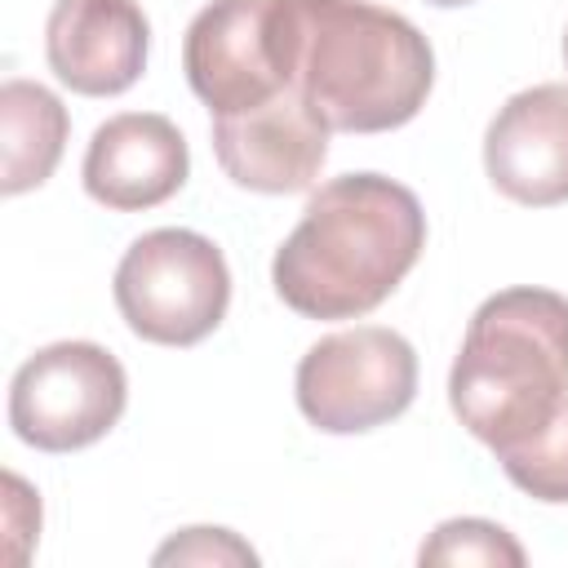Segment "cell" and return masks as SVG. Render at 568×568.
I'll use <instances>...</instances> for the list:
<instances>
[{"mask_svg": "<svg viewBox=\"0 0 568 568\" xmlns=\"http://www.w3.org/2000/svg\"><path fill=\"white\" fill-rule=\"evenodd\" d=\"M4 532H9V564H22L36 532H40V497L18 479L4 475Z\"/></svg>", "mask_w": 568, "mask_h": 568, "instance_id": "obj_16", "label": "cell"}, {"mask_svg": "<svg viewBox=\"0 0 568 568\" xmlns=\"http://www.w3.org/2000/svg\"><path fill=\"white\" fill-rule=\"evenodd\" d=\"M191 151L182 129L160 111H120L93 129L80 182L111 213H142L186 186Z\"/></svg>", "mask_w": 568, "mask_h": 568, "instance_id": "obj_11", "label": "cell"}, {"mask_svg": "<svg viewBox=\"0 0 568 568\" xmlns=\"http://www.w3.org/2000/svg\"><path fill=\"white\" fill-rule=\"evenodd\" d=\"M111 293L133 337L155 346H195L226 320L231 271L209 235L160 226L124 248Z\"/></svg>", "mask_w": 568, "mask_h": 568, "instance_id": "obj_4", "label": "cell"}, {"mask_svg": "<svg viewBox=\"0 0 568 568\" xmlns=\"http://www.w3.org/2000/svg\"><path fill=\"white\" fill-rule=\"evenodd\" d=\"M182 71L209 115L284 93L293 84V0H209L182 36Z\"/></svg>", "mask_w": 568, "mask_h": 568, "instance_id": "obj_6", "label": "cell"}, {"mask_svg": "<svg viewBox=\"0 0 568 568\" xmlns=\"http://www.w3.org/2000/svg\"><path fill=\"white\" fill-rule=\"evenodd\" d=\"M151 22L138 0H53L44 22L49 71L84 98H120L146 71Z\"/></svg>", "mask_w": 568, "mask_h": 568, "instance_id": "obj_9", "label": "cell"}, {"mask_svg": "<svg viewBox=\"0 0 568 568\" xmlns=\"http://www.w3.org/2000/svg\"><path fill=\"white\" fill-rule=\"evenodd\" d=\"M155 564H257V550L231 528H182L155 550Z\"/></svg>", "mask_w": 568, "mask_h": 568, "instance_id": "obj_15", "label": "cell"}, {"mask_svg": "<svg viewBox=\"0 0 568 568\" xmlns=\"http://www.w3.org/2000/svg\"><path fill=\"white\" fill-rule=\"evenodd\" d=\"M426 248L422 200L382 173H342L311 191L302 222L275 248V297L306 320L377 311Z\"/></svg>", "mask_w": 568, "mask_h": 568, "instance_id": "obj_1", "label": "cell"}, {"mask_svg": "<svg viewBox=\"0 0 568 568\" xmlns=\"http://www.w3.org/2000/svg\"><path fill=\"white\" fill-rule=\"evenodd\" d=\"M302 417L324 435H364L408 413L417 395V351L404 333L355 324L320 337L293 377Z\"/></svg>", "mask_w": 568, "mask_h": 568, "instance_id": "obj_5", "label": "cell"}, {"mask_svg": "<svg viewBox=\"0 0 568 568\" xmlns=\"http://www.w3.org/2000/svg\"><path fill=\"white\" fill-rule=\"evenodd\" d=\"M568 399V297L555 288H501L466 324L448 368L457 422L497 453L537 435Z\"/></svg>", "mask_w": 568, "mask_h": 568, "instance_id": "obj_3", "label": "cell"}, {"mask_svg": "<svg viewBox=\"0 0 568 568\" xmlns=\"http://www.w3.org/2000/svg\"><path fill=\"white\" fill-rule=\"evenodd\" d=\"M484 173L515 204H568V84H532L497 106L484 133Z\"/></svg>", "mask_w": 568, "mask_h": 568, "instance_id": "obj_10", "label": "cell"}, {"mask_svg": "<svg viewBox=\"0 0 568 568\" xmlns=\"http://www.w3.org/2000/svg\"><path fill=\"white\" fill-rule=\"evenodd\" d=\"M293 84L333 133H390L426 106L435 49L395 9L293 0Z\"/></svg>", "mask_w": 568, "mask_h": 568, "instance_id": "obj_2", "label": "cell"}, {"mask_svg": "<svg viewBox=\"0 0 568 568\" xmlns=\"http://www.w3.org/2000/svg\"><path fill=\"white\" fill-rule=\"evenodd\" d=\"M426 4H435V9H457V4H470V0H426Z\"/></svg>", "mask_w": 568, "mask_h": 568, "instance_id": "obj_17", "label": "cell"}, {"mask_svg": "<svg viewBox=\"0 0 568 568\" xmlns=\"http://www.w3.org/2000/svg\"><path fill=\"white\" fill-rule=\"evenodd\" d=\"M328 124L302 98L297 84L284 93L235 111L213 115V155L222 173L257 195H293L306 191L328 160Z\"/></svg>", "mask_w": 568, "mask_h": 568, "instance_id": "obj_8", "label": "cell"}, {"mask_svg": "<svg viewBox=\"0 0 568 568\" xmlns=\"http://www.w3.org/2000/svg\"><path fill=\"white\" fill-rule=\"evenodd\" d=\"M506 479L546 506H568V399L564 408L524 444L497 453Z\"/></svg>", "mask_w": 568, "mask_h": 568, "instance_id": "obj_13", "label": "cell"}, {"mask_svg": "<svg viewBox=\"0 0 568 568\" xmlns=\"http://www.w3.org/2000/svg\"><path fill=\"white\" fill-rule=\"evenodd\" d=\"M422 564H506V568H524V546L493 519H444L417 550Z\"/></svg>", "mask_w": 568, "mask_h": 568, "instance_id": "obj_14", "label": "cell"}, {"mask_svg": "<svg viewBox=\"0 0 568 568\" xmlns=\"http://www.w3.org/2000/svg\"><path fill=\"white\" fill-rule=\"evenodd\" d=\"M129 404L124 364L98 342L40 346L9 382V426L40 453L98 444Z\"/></svg>", "mask_w": 568, "mask_h": 568, "instance_id": "obj_7", "label": "cell"}, {"mask_svg": "<svg viewBox=\"0 0 568 568\" xmlns=\"http://www.w3.org/2000/svg\"><path fill=\"white\" fill-rule=\"evenodd\" d=\"M71 115L62 98L36 80L0 84V191L22 195L53 178L67 151Z\"/></svg>", "mask_w": 568, "mask_h": 568, "instance_id": "obj_12", "label": "cell"}, {"mask_svg": "<svg viewBox=\"0 0 568 568\" xmlns=\"http://www.w3.org/2000/svg\"><path fill=\"white\" fill-rule=\"evenodd\" d=\"M564 67H568V27H564Z\"/></svg>", "mask_w": 568, "mask_h": 568, "instance_id": "obj_18", "label": "cell"}]
</instances>
